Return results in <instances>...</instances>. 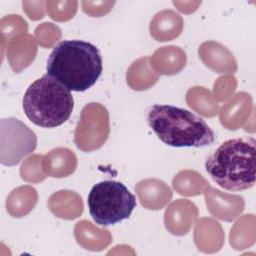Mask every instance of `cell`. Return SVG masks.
Returning <instances> with one entry per match:
<instances>
[{"label":"cell","instance_id":"obj_3","mask_svg":"<svg viewBox=\"0 0 256 256\" xmlns=\"http://www.w3.org/2000/svg\"><path fill=\"white\" fill-rule=\"evenodd\" d=\"M149 127L166 145L203 147L214 143L215 134L196 114L172 105L155 104L146 116Z\"/></svg>","mask_w":256,"mask_h":256},{"label":"cell","instance_id":"obj_9","mask_svg":"<svg viewBox=\"0 0 256 256\" xmlns=\"http://www.w3.org/2000/svg\"><path fill=\"white\" fill-rule=\"evenodd\" d=\"M197 210L194 203L188 200L179 199L173 202L165 212V226L174 235L186 234L197 216H184L185 214Z\"/></svg>","mask_w":256,"mask_h":256},{"label":"cell","instance_id":"obj_10","mask_svg":"<svg viewBox=\"0 0 256 256\" xmlns=\"http://www.w3.org/2000/svg\"><path fill=\"white\" fill-rule=\"evenodd\" d=\"M77 165L75 154L67 148H57L42 157V167L46 175L54 178L66 177L74 172Z\"/></svg>","mask_w":256,"mask_h":256},{"label":"cell","instance_id":"obj_1","mask_svg":"<svg viewBox=\"0 0 256 256\" xmlns=\"http://www.w3.org/2000/svg\"><path fill=\"white\" fill-rule=\"evenodd\" d=\"M47 75L69 91L83 92L91 88L102 74L99 49L82 40L59 42L47 60Z\"/></svg>","mask_w":256,"mask_h":256},{"label":"cell","instance_id":"obj_4","mask_svg":"<svg viewBox=\"0 0 256 256\" xmlns=\"http://www.w3.org/2000/svg\"><path fill=\"white\" fill-rule=\"evenodd\" d=\"M73 107L74 99L70 91L47 74L30 84L23 96V110L27 118L43 128H54L65 123Z\"/></svg>","mask_w":256,"mask_h":256},{"label":"cell","instance_id":"obj_5","mask_svg":"<svg viewBox=\"0 0 256 256\" xmlns=\"http://www.w3.org/2000/svg\"><path fill=\"white\" fill-rule=\"evenodd\" d=\"M90 216L101 226L114 225L131 215L136 207V198L119 181L105 180L95 184L88 194Z\"/></svg>","mask_w":256,"mask_h":256},{"label":"cell","instance_id":"obj_6","mask_svg":"<svg viewBox=\"0 0 256 256\" xmlns=\"http://www.w3.org/2000/svg\"><path fill=\"white\" fill-rule=\"evenodd\" d=\"M0 125V162L5 166H14L36 149V134L22 121L12 117L1 119Z\"/></svg>","mask_w":256,"mask_h":256},{"label":"cell","instance_id":"obj_12","mask_svg":"<svg viewBox=\"0 0 256 256\" xmlns=\"http://www.w3.org/2000/svg\"><path fill=\"white\" fill-rule=\"evenodd\" d=\"M141 72L133 63L127 71V83L134 90H145L153 86L158 81V74L153 70L150 62V57H143L139 59Z\"/></svg>","mask_w":256,"mask_h":256},{"label":"cell","instance_id":"obj_2","mask_svg":"<svg viewBox=\"0 0 256 256\" xmlns=\"http://www.w3.org/2000/svg\"><path fill=\"white\" fill-rule=\"evenodd\" d=\"M255 145V139L249 136L223 142L207 158V173L225 190L242 191L252 188L256 179Z\"/></svg>","mask_w":256,"mask_h":256},{"label":"cell","instance_id":"obj_13","mask_svg":"<svg viewBox=\"0 0 256 256\" xmlns=\"http://www.w3.org/2000/svg\"><path fill=\"white\" fill-rule=\"evenodd\" d=\"M150 61L153 69L158 71L160 74L164 75L168 62H171L178 73L185 66L186 54L179 47L167 46L158 49L154 55L150 57Z\"/></svg>","mask_w":256,"mask_h":256},{"label":"cell","instance_id":"obj_8","mask_svg":"<svg viewBox=\"0 0 256 256\" xmlns=\"http://www.w3.org/2000/svg\"><path fill=\"white\" fill-rule=\"evenodd\" d=\"M135 190L142 206L150 210L163 208L172 198L171 189L157 179L142 180L135 186Z\"/></svg>","mask_w":256,"mask_h":256},{"label":"cell","instance_id":"obj_11","mask_svg":"<svg viewBox=\"0 0 256 256\" xmlns=\"http://www.w3.org/2000/svg\"><path fill=\"white\" fill-rule=\"evenodd\" d=\"M183 28V20L173 10L158 12L151 21L150 34L157 41H170L178 37Z\"/></svg>","mask_w":256,"mask_h":256},{"label":"cell","instance_id":"obj_7","mask_svg":"<svg viewBox=\"0 0 256 256\" xmlns=\"http://www.w3.org/2000/svg\"><path fill=\"white\" fill-rule=\"evenodd\" d=\"M109 132L107 109L99 103H89L81 112L74 141L80 150L91 152L105 143Z\"/></svg>","mask_w":256,"mask_h":256}]
</instances>
